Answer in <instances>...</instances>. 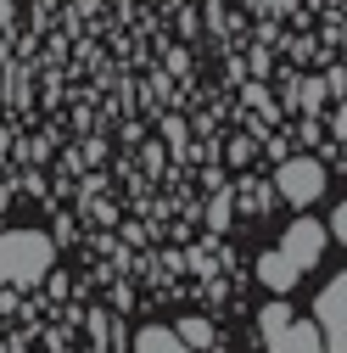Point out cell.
I'll return each mask as SVG.
<instances>
[{
	"mask_svg": "<svg viewBox=\"0 0 347 353\" xmlns=\"http://www.w3.org/2000/svg\"><path fill=\"white\" fill-rule=\"evenodd\" d=\"M51 236H39V230H6L0 236V281L6 286H34L39 275L51 270Z\"/></svg>",
	"mask_w": 347,
	"mask_h": 353,
	"instance_id": "1",
	"label": "cell"
},
{
	"mask_svg": "<svg viewBox=\"0 0 347 353\" xmlns=\"http://www.w3.org/2000/svg\"><path fill=\"white\" fill-rule=\"evenodd\" d=\"M180 336H185L191 347H207V342H213V325H207V320H185V325H180Z\"/></svg>",
	"mask_w": 347,
	"mask_h": 353,
	"instance_id": "8",
	"label": "cell"
},
{
	"mask_svg": "<svg viewBox=\"0 0 347 353\" xmlns=\"http://www.w3.org/2000/svg\"><path fill=\"white\" fill-rule=\"evenodd\" d=\"M325 241H330V225H319V219H297V225L280 236V247H286V258H297L302 270L308 263H319V252H325Z\"/></svg>",
	"mask_w": 347,
	"mask_h": 353,
	"instance_id": "5",
	"label": "cell"
},
{
	"mask_svg": "<svg viewBox=\"0 0 347 353\" xmlns=\"http://www.w3.org/2000/svg\"><path fill=\"white\" fill-rule=\"evenodd\" d=\"M314 320L325 331V353H347V275H336L319 303H314Z\"/></svg>",
	"mask_w": 347,
	"mask_h": 353,
	"instance_id": "4",
	"label": "cell"
},
{
	"mask_svg": "<svg viewBox=\"0 0 347 353\" xmlns=\"http://www.w3.org/2000/svg\"><path fill=\"white\" fill-rule=\"evenodd\" d=\"M275 191H280L291 208H308V202L325 196V168H319L314 157H286L280 174H275Z\"/></svg>",
	"mask_w": 347,
	"mask_h": 353,
	"instance_id": "3",
	"label": "cell"
},
{
	"mask_svg": "<svg viewBox=\"0 0 347 353\" xmlns=\"http://www.w3.org/2000/svg\"><path fill=\"white\" fill-rule=\"evenodd\" d=\"M135 353H191V342L180 331H168V325H151L135 336Z\"/></svg>",
	"mask_w": 347,
	"mask_h": 353,
	"instance_id": "7",
	"label": "cell"
},
{
	"mask_svg": "<svg viewBox=\"0 0 347 353\" xmlns=\"http://www.w3.org/2000/svg\"><path fill=\"white\" fill-rule=\"evenodd\" d=\"M257 6H269V12H286V6H291V0H257Z\"/></svg>",
	"mask_w": 347,
	"mask_h": 353,
	"instance_id": "11",
	"label": "cell"
},
{
	"mask_svg": "<svg viewBox=\"0 0 347 353\" xmlns=\"http://www.w3.org/2000/svg\"><path fill=\"white\" fill-rule=\"evenodd\" d=\"M12 23V0H0V28H6Z\"/></svg>",
	"mask_w": 347,
	"mask_h": 353,
	"instance_id": "10",
	"label": "cell"
},
{
	"mask_svg": "<svg viewBox=\"0 0 347 353\" xmlns=\"http://www.w3.org/2000/svg\"><path fill=\"white\" fill-rule=\"evenodd\" d=\"M330 241H341V247H347V202L330 213Z\"/></svg>",
	"mask_w": 347,
	"mask_h": 353,
	"instance_id": "9",
	"label": "cell"
},
{
	"mask_svg": "<svg viewBox=\"0 0 347 353\" xmlns=\"http://www.w3.org/2000/svg\"><path fill=\"white\" fill-rule=\"evenodd\" d=\"M297 275H302V263H297V258H286V247H275V252L257 258V281H264L269 292H291V286H297Z\"/></svg>",
	"mask_w": 347,
	"mask_h": 353,
	"instance_id": "6",
	"label": "cell"
},
{
	"mask_svg": "<svg viewBox=\"0 0 347 353\" xmlns=\"http://www.w3.org/2000/svg\"><path fill=\"white\" fill-rule=\"evenodd\" d=\"M257 325H264L269 353H325V331H319V320H297L286 303H269L264 314H257Z\"/></svg>",
	"mask_w": 347,
	"mask_h": 353,
	"instance_id": "2",
	"label": "cell"
}]
</instances>
